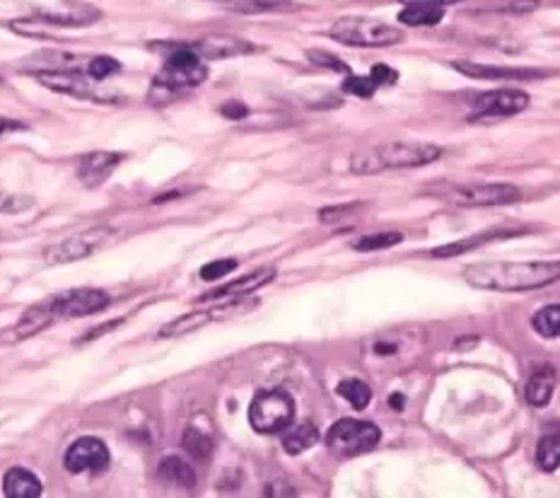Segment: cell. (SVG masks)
Listing matches in <instances>:
<instances>
[{"mask_svg":"<svg viewBox=\"0 0 560 498\" xmlns=\"http://www.w3.org/2000/svg\"><path fill=\"white\" fill-rule=\"evenodd\" d=\"M468 286L483 290H534L551 286L560 279V262H486L464 269Z\"/></svg>","mask_w":560,"mask_h":498,"instance_id":"6da1fadb","label":"cell"},{"mask_svg":"<svg viewBox=\"0 0 560 498\" xmlns=\"http://www.w3.org/2000/svg\"><path fill=\"white\" fill-rule=\"evenodd\" d=\"M442 156V148L420 140H391L374 148L360 150L350 157V170L355 174H377L381 170H404V167H423L435 163Z\"/></svg>","mask_w":560,"mask_h":498,"instance_id":"7a4b0ae2","label":"cell"},{"mask_svg":"<svg viewBox=\"0 0 560 498\" xmlns=\"http://www.w3.org/2000/svg\"><path fill=\"white\" fill-rule=\"evenodd\" d=\"M206 78H208V66L201 61V56L196 54L188 44H181L174 54L167 56L162 70L153 80L150 102L153 104H167L174 94L198 87Z\"/></svg>","mask_w":560,"mask_h":498,"instance_id":"3957f363","label":"cell"},{"mask_svg":"<svg viewBox=\"0 0 560 498\" xmlns=\"http://www.w3.org/2000/svg\"><path fill=\"white\" fill-rule=\"evenodd\" d=\"M425 191L457 206H507L521 199L520 189L498 182H437Z\"/></svg>","mask_w":560,"mask_h":498,"instance_id":"277c9868","label":"cell"},{"mask_svg":"<svg viewBox=\"0 0 560 498\" xmlns=\"http://www.w3.org/2000/svg\"><path fill=\"white\" fill-rule=\"evenodd\" d=\"M328 37L341 41L346 47H360V49H380V47H394L404 40V31L384 24L380 20H370V17H346L331 24Z\"/></svg>","mask_w":560,"mask_h":498,"instance_id":"5b68a950","label":"cell"},{"mask_svg":"<svg viewBox=\"0 0 560 498\" xmlns=\"http://www.w3.org/2000/svg\"><path fill=\"white\" fill-rule=\"evenodd\" d=\"M293 419H295V402L283 389H264L251 399L249 423L264 436L288 431Z\"/></svg>","mask_w":560,"mask_h":498,"instance_id":"8992f818","label":"cell"},{"mask_svg":"<svg viewBox=\"0 0 560 498\" xmlns=\"http://www.w3.org/2000/svg\"><path fill=\"white\" fill-rule=\"evenodd\" d=\"M381 440V431L363 419H338L328 429L327 445L328 450L338 458H355L374 450Z\"/></svg>","mask_w":560,"mask_h":498,"instance_id":"52a82bcc","label":"cell"},{"mask_svg":"<svg viewBox=\"0 0 560 498\" xmlns=\"http://www.w3.org/2000/svg\"><path fill=\"white\" fill-rule=\"evenodd\" d=\"M111 237H114V230H111V227L104 226L90 227L85 233L70 235L66 240L56 242V245L44 249V262L51 266L73 264V262H80V259H87L90 254H94V252L100 247H104Z\"/></svg>","mask_w":560,"mask_h":498,"instance_id":"ba28073f","label":"cell"},{"mask_svg":"<svg viewBox=\"0 0 560 498\" xmlns=\"http://www.w3.org/2000/svg\"><path fill=\"white\" fill-rule=\"evenodd\" d=\"M109 293L97 289H75L51 296V305H54V312L58 319L87 317V315H94V312L109 307Z\"/></svg>","mask_w":560,"mask_h":498,"instance_id":"9c48e42d","label":"cell"},{"mask_svg":"<svg viewBox=\"0 0 560 498\" xmlns=\"http://www.w3.org/2000/svg\"><path fill=\"white\" fill-rule=\"evenodd\" d=\"M109 450L100 438L85 436L78 438L63 455V465L70 475H83V472H101L109 467Z\"/></svg>","mask_w":560,"mask_h":498,"instance_id":"30bf717a","label":"cell"},{"mask_svg":"<svg viewBox=\"0 0 560 498\" xmlns=\"http://www.w3.org/2000/svg\"><path fill=\"white\" fill-rule=\"evenodd\" d=\"M34 76L41 85L54 90V93L70 94V97H83V100H101L97 93V83L92 78L83 76L78 68L75 70H34Z\"/></svg>","mask_w":560,"mask_h":498,"instance_id":"8fae6325","label":"cell"},{"mask_svg":"<svg viewBox=\"0 0 560 498\" xmlns=\"http://www.w3.org/2000/svg\"><path fill=\"white\" fill-rule=\"evenodd\" d=\"M529 107V94L521 90H490L476 97V119L481 117H512Z\"/></svg>","mask_w":560,"mask_h":498,"instance_id":"7c38bea8","label":"cell"},{"mask_svg":"<svg viewBox=\"0 0 560 498\" xmlns=\"http://www.w3.org/2000/svg\"><path fill=\"white\" fill-rule=\"evenodd\" d=\"M251 305H237V303H225V305H218V307H210V310H196V312H187V315H181V317L171 319L167 322L162 329H160V336L162 339H170V336H184V334H191L196 329L206 327L210 322H215V319H223L227 315H234V312H244L249 310Z\"/></svg>","mask_w":560,"mask_h":498,"instance_id":"4fadbf2b","label":"cell"},{"mask_svg":"<svg viewBox=\"0 0 560 498\" xmlns=\"http://www.w3.org/2000/svg\"><path fill=\"white\" fill-rule=\"evenodd\" d=\"M273 279H276V269H271V266H266V269H258V271H254V273L240 276V279L230 280V283H225V286H220V289L210 290V293L201 296V300H203V303H206V300H225V298H241V296H247V293H251V290L261 289V286H266V283H271Z\"/></svg>","mask_w":560,"mask_h":498,"instance_id":"5bb4252c","label":"cell"},{"mask_svg":"<svg viewBox=\"0 0 560 498\" xmlns=\"http://www.w3.org/2000/svg\"><path fill=\"white\" fill-rule=\"evenodd\" d=\"M54 322H58V317H56L51 298H47V300H41V303L31 305L30 310L17 319L15 329H13V336H15L17 342H22V339H30V336L39 334V332L48 329Z\"/></svg>","mask_w":560,"mask_h":498,"instance_id":"9a60e30c","label":"cell"},{"mask_svg":"<svg viewBox=\"0 0 560 498\" xmlns=\"http://www.w3.org/2000/svg\"><path fill=\"white\" fill-rule=\"evenodd\" d=\"M451 68L459 70L468 78L486 80H524V78H544V70H524V68H495V66H483V63L451 61Z\"/></svg>","mask_w":560,"mask_h":498,"instance_id":"2e32d148","label":"cell"},{"mask_svg":"<svg viewBox=\"0 0 560 498\" xmlns=\"http://www.w3.org/2000/svg\"><path fill=\"white\" fill-rule=\"evenodd\" d=\"M121 160H124V156H118V153H92V156H85L80 160L78 167L80 182L85 187H100L101 182L117 170Z\"/></svg>","mask_w":560,"mask_h":498,"instance_id":"e0dca14e","label":"cell"},{"mask_svg":"<svg viewBox=\"0 0 560 498\" xmlns=\"http://www.w3.org/2000/svg\"><path fill=\"white\" fill-rule=\"evenodd\" d=\"M3 494L8 498H39L44 494V486L30 469L13 467L3 476Z\"/></svg>","mask_w":560,"mask_h":498,"instance_id":"ac0fdd59","label":"cell"},{"mask_svg":"<svg viewBox=\"0 0 560 498\" xmlns=\"http://www.w3.org/2000/svg\"><path fill=\"white\" fill-rule=\"evenodd\" d=\"M517 233L512 230H488V233H481V235H471L467 240H459V242H450V245H442V247H435L430 252V257L433 259H450V257H459L464 252H471V249H478L483 245H488L493 240H510L514 237Z\"/></svg>","mask_w":560,"mask_h":498,"instance_id":"d6986e66","label":"cell"},{"mask_svg":"<svg viewBox=\"0 0 560 498\" xmlns=\"http://www.w3.org/2000/svg\"><path fill=\"white\" fill-rule=\"evenodd\" d=\"M194 49L196 54L203 56V58H230V56H240V54H249L254 51L251 44L247 41L234 40V37H210V40H203L198 44H188Z\"/></svg>","mask_w":560,"mask_h":498,"instance_id":"ffe728a7","label":"cell"},{"mask_svg":"<svg viewBox=\"0 0 560 498\" xmlns=\"http://www.w3.org/2000/svg\"><path fill=\"white\" fill-rule=\"evenodd\" d=\"M556 370L553 368H541L531 375L529 385L524 389V397L531 406H546L551 402L553 392H556Z\"/></svg>","mask_w":560,"mask_h":498,"instance_id":"44dd1931","label":"cell"},{"mask_svg":"<svg viewBox=\"0 0 560 498\" xmlns=\"http://www.w3.org/2000/svg\"><path fill=\"white\" fill-rule=\"evenodd\" d=\"M444 8L430 3H408V8L398 13V20L408 27H435L442 22Z\"/></svg>","mask_w":560,"mask_h":498,"instance_id":"7402d4cb","label":"cell"},{"mask_svg":"<svg viewBox=\"0 0 560 498\" xmlns=\"http://www.w3.org/2000/svg\"><path fill=\"white\" fill-rule=\"evenodd\" d=\"M160 476L170 484L184 486V489H194L196 482H198L196 469L181 458H164L162 465H160Z\"/></svg>","mask_w":560,"mask_h":498,"instance_id":"603a6c76","label":"cell"},{"mask_svg":"<svg viewBox=\"0 0 560 498\" xmlns=\"http://www.w3.org/2000/svg\"><path fill=\"white\" fill-rule=\"evenodd\" d=\"M317 440H319L317 426L314 423H300V426H295V429L285 433L283 448H285L288 455H302L304 450H310L311 445H317Z\"/></svg>","mask_w":560,"mask_h":498,"instance_id":"cb8c5ba5","label":"cell"},{"mask_svg":"<svg viewBox=\"0 0 560 498\" xmlns=\"http://www.w3.org/2000/svg\"><path fill=\"white\" fill-rule=\"evenodd\" d=\"M215 3L237 13H276V10L295 8V3L288 0H215Z\"/></svg>","mask_w":560,"mask_h":498,"instance_id":"d4e9b609","label":"cell"},{"mask_svg":"<svg viewBox=\"0 0 560 498\" xmlns=\"http://www.w3.org/2000/svg\"><path fill=\"white\" fill-rule=\"evenodd\" d=\"M336 392H338L346 402H350V406H355V409H365V406L372 402V389H370L367 382L358 380V378L343 380Z\"/></svg>","mask_w":560,"mask_h":498,"instance_id":"484cf974","label":"cell"},{"mask_svg":"<svg viewBox=\"0 0 560 498\" xmlns=\"http://www.w3.org/2000/svg\"><path fill=\"white\" fill-rule=\"evenodd\" d=\"M537 462L544 472H556L560 467V438L558 433H548L538 440Z\"/></svg>","mask_w":560,"mask_h":498,"instance_id":"4316f807","label":"cell"},{"mask_svg":"<svg viewBox=\"0 0 560 498\" xmlns=\"http://www.w3.org/2000/svg\"><path fill=\"white\" fill-rule=\"evenodd\" d=\"M531 327L541 336L556 339L560 334V305H548L531 317Z\"/></svg>","mask_w":560,"mask_h":498,"instance_id":"83f0119b","label":"cell"},{"mask_svg":"<svg viewBox=\"0 0 560 498\" xmlns=\"http://www.w3.org/2000/svg\"><path fill=\"white\" fill-rule=\"evenodd\" d=\"M184 450H188V455H194L196 459H208L210 452H213V440H210L203 431H196V429H188L184 433Z\"/></svg>","mask_w":560,"mask_h":498,"instance_id":"f1b7e54d","label":"cell"},{"mask_svg":"<svg viewBox=\"0 0 560 498\" xmlns=\"http://www.w3.org/2000/svg\"><path fill=\"white\" fill-rule=\"evenodd\" d=\"M404 240L401 233H377V235H367V237H360L353 247L358 252H374V249H389L394 245Z\"/></svg>","mask_w":560,"mask_h":498,"instance_id":"f546056e","label":"cell"},{"mask_svg":"<svg viewBox=\"0 0 560 498\" xmlns=\"http://www.w3.org/2000/svg\"><path fill=\"white\" fill-rule=\"evenodd\" d=\"M118 70H121V63L117 58H109V56H94L87 63V73L92 80H107L111 76H117Z\"/></svg>","mask_w":560,"mask_h":498,"instance_id":"4dcf8cb0","label":"cell"},{"mask_svg":"<svg viewBox=\"0 0 560 498\" xmlns=\"http://www.w3.org/2000/svg\"><path fill=\"white\" fill-rule=\"evenodd\" d=\"M237 266H240L237 259H215V262H208V264L203 266L198 276H201L203 280H220L225 279V276H230Z\"/></svg>","mask_w":560,"mask_h":498,"instance_id":"1f68e13d","label":"cell"},{"mask_svg":"<svg viewBox=\"0 0 560 498\" xmlns=\"http://www.w3.org/2000/svg\"><path fill=\"white\" fill-rule=\"evenodd\" d=\"M307 58H310L311 63H317V66H321V68H328V70H336V73H348V66L338 58V56H331L327 54V51H307Z\"/></svg>","mask_w":560,"mask_h":498,"instance_id":"d6a6232c","label":"cell"},{"mask_svg":"<svg viewBox=\"0 0 560 498\" xmlns=\"http://www.w3.org/2000/svg\"><path fill=\"white\" fill-rule=\"evenodd\" d=\"M343 90L350 94H358V97H372L377 85L372 83V78H355V76H350V78L343 83Z\"/></svg>","mask_w":560,"mask_h":498,"instance_id":"836d02e7","label":"cell"},{"mask_svg":"<svg viewBox=\"0 0 560 498\" xmlns=\"http://www.w3.org/2000/svg\"><path fill=\"white\" fill-rule=\"evenodd\" d=\"M370 78H372L374 85H394L398 80V73L394 68H389V66H374Z\"/></svg>","mask_w":560,"mask_h":498,"instance_id":"e575fe53","label":"cell"},{"mask_svg":"<svg viewBox=\"0 0 560 498\" xmlns=\"http://www.w3.org/2000/svg\"><path fill=\"white\" fill-rule=\"evenodd\" d=\"M355 209H360V203H355V206H338V209H324L319 213V218L321 223H336V220L341 218H350Z\"/></svg>","mask_w":560,"mask_h":498,"instance_id":"d590c367","label":"cell"},{"mask_svg":"<svg viewBox=\"0 0 560 498\" xmlns=\"http://www.w3.org/2000/svg\"><path fill=\"white\" fill-rule=\"evenodd\" d=\"M223 117L227 119H232V121H237V119H244L247 114H249V110L241 104V102H227V104H223Z\"/></svg>","mask_w":560,"mask_h":498,"instance_id":"8d00e7d4","label":"cell"},{"mask_svg":"<svg viewBox=\"0 0 560 498\" xmlns=\"http://www.w3.org/2000/svg\"><path fill=\"white\" fill-rule=\"evenodd\" d=\"M24 129H27V124L17 121V119L0 117V136H5V133H13V131H24Z\"/></svg>","mask_w":560,"mask_h":498,"instance_id":"74e56055","label":"cell"},{"mask_svg":"<svg viewBox=\"0 0 560 498\" xmlns=\"http://www.w3.org/2000/svg\"><path fill=\"white\" fill-rule=\"evenodd\" d=\"M121 325V319H117V322H107V325H101V327H94L92 332H87V336L83 339V342H90V339H97V336H101L104 332H111L114 327H118Z\"/></svg>","mask_w":560,"mask_h":498,"instance_id":"f35d334b","label":"cell"},{"mask_svg":"<svg viewBox=\"0 0 560 498\" xmlns=\"http://www.w3.org/2000/svg\"><path fill=\"white\" fill-rule=\"evenodd\" d=\"M404 3H430V5H440V8H444V5L461 3V0H404Z\"/></svg>","mask_w":560,"mask_h":498,"instance_id":"ab89813d","label":"cell"},{"mask_svg":"<svg viewBox=\"0 0 560 498\" xmlns=\"http://www.w3.org/2000/svg\"><path fill=\"white\" fill-rule=\"evenodd\" d=\"M0 203H3V199H0Z\"/></svg>","mask_w":560,"mask_h":498,"instance_id":"60d3db41","label":"cell"}]
</instances>
